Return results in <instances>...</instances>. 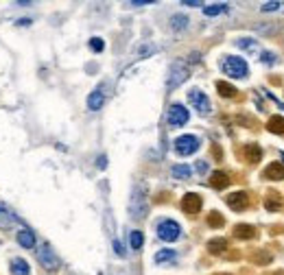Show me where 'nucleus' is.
<instances>
[{
    "label": "nucleus",
    "instance_id": "1",
    "mask_svg": "<svg viewBox=\"0 0 284 275\" xmlns=\"http://www.w3.org/2000/svg\"><path fill=\"white\" fill-rule=\"evenodd\" d=\"M149 212V190L144 183H136L134 192H131V201H129V214L131 219L140 221L144 219Z\"/></svg>",
    "mask_w": 284,
    "mask_h": 275
},
{
    "label": "nucleus",
    "instance_id": "2",
    "mask_svg": "<svg viewBox=\"0 0 284 275\" xmlns=\"http://www.w3.org/2000/svg\"><path fill=\"white\" fill-rule=\"evenodd\" d=\"M221 70L225 72L228 77H234V79H245L247 72H249L245 59L232 57V55H228V57L221 59Z\"/></svg>",
    "mask_w": 284,
    "mask_h": 275
},
{
    "label": "nucleus",
    "instance_id": "3",
    "mask_svg": "<svg viewBox=\"0 0 284 275\" xmlns=\"http://www.w3.org/2000/svg\"><path fill=\"white\" fill-rule=\"evenodd\" d=\"M188 79V65L184 61H175L171 65V72H168V81H166V88L168 90H175Z\"/></svg>",
    "mask_w": 284,
    "mask_h": 275
},
{
    "label": "nucleus",
    "instance_id": "4",
    "mask_svg": "<svg viewBox=\"0 0 284 275\" xmlns=\"http://www.w3.org/2000/svg\"><path fill=\"white\" fill-rule=\"evenodd\" d=\"M180 234H182V227H180V223H175V221H162L160 225H157V236L166 242L177 240Z\"/></svg>",
    "mask_w": 284,
    "mask_h": 275
},
{
    "label": "nucleus",
    "instance_id": "5",
    "mask_svg": "<svg viewBox=\"0 0 284 275\" xmlns=\"http://www.w3.org/2000/svg\"><path fill=\"white\" fill-rule=\"evenodd\" d=\"M199 149V138L197 135H182L175 140V151L180 155H193Z\"/></svg>",
    "mask_w": 284,
    "mask_h": 275
},
{
    "label": "nucleus",
    "instance_id": "6",
    "mask_svg": "<svg viewBox=\"0 0 284 275\" xmlns=\"http://www.w3.org/2000/svg\"><path fill=\"white\" fill-rule=\"evenodd\" d=\"M37 258H39V262H42V266L46 268V271H57V268H59V258H57L55 251H52L48 245L39 247Z\"/></svg>",
    "mask_w": 284,
    "mask_h": 275
},
{
    "label": "nucleus",
    "instance_id": "7",
    "mask_svg": "<svg viewBox=\"0 0 284 275\" xmlns=\"http://www.w3.org/2000/svg\"><path fill=\"white\" fill-rule=\"evenodd\" d=\"M188 103L193 105V107L199 111V114H210V101H208V96L203 94L201 90H190L188 92Z\"/></svg>",
    "mask_w": 284,
    "mask_h": 275
},
{
    "label": "nucleus",
    "instance_id": "8",
    "mask_svg": "<svg viewBox=\"0 0 284 275\" xmlns=\"http://www.w3.org/2000/svg\"><path fill=\"white\" fill-rule=\"evenodd\" d=\"M186 122H188V109L180 103L171 105V109H168V124L171 127H182V124H186Z\"/></svg>",
    "mask_w": 284,
    "mask_h": 275
},
{
    "label": "nucleus",
    "instance_id": "9",
    "mask_svg": "<svg viewBox=\"0 0 284 275\" xmlns=\"http://www.w3.org/2000/svg\"><path fill=\"white\" fill-rule=\"evenodd\" d=\"M201 205H203V201H201L199 194H195V192L184 194V199H182V210H184L186 214H199Z\"/></svg>",
    "mask_w": 284,
    "mask_h": 275
},
{
    "label": "nucleus",
    "instance_id": "10",
    "mask_svg": "<svg viewBox=\"0 0 284 275\" xmlns=\"http://www.w3.org/2000/svg\"><path fill=\"white\" fill-rule=\"evenodd\" d=\"M228 205L234 210V212H243V210H247V205H249V194L247 192H232L228 196Z\"/></svg>",
    "mask_w": 284,
    "mask_h": 275
},
{
    "label": "nucleus",
    "instance_id": "11",
    "mask_svg": "<svg viewBox=\"0 0 284 275\" xmlns=\"http://www.w3.org/2000/svg\"><path fill=\"white\" fill-rule=\"evenodd\" d=\"M16 221H18L16 214H13L5 203H0V229H11L16 225Z\"/></svg>",
    "mask_w": 284,
    "mask_h": 275
},
{
    "label": "nucleus",
    "instance_id": "12",
    "mask_svg": "<svg viewBox=\"0 0 284 275\" xmlns=\"http://www.w3.org/2000/svg\"><path fill=\"white\" fill-rule=\"evenodd\" d=\"M265 177L271 181H282L284 179V164H280V162L269 164V166L265 168Z\"/></svg>",
    "mask_w": 284,
    "mask_h": 275
},
{
    "label": "nucleus",
    "instance_id": "13",
    "mask_svg": "<svg viewBox=\"0 0 284 275\" xmlns=\"http://www.w3.org/2000/svg\"><path fill=\"white\" fill-rule=\"evenodd\" d=\"M210 186L216 188V190H223L230 186V175L223 173V170H216V173L210 175Z\"/></svg>",
    "mask_w": 284,
    "mask_h": 275
},
{
    "label": "nucleus",
    "instance_id": "14",
    "mask_svg": "<svg viewBox=\"0 0 284 275\" xmlns=\"http://www.w3.org/2000/svg\"><path fill=\"white\" fill-rule=\"evenodd\" d=\"M256 234L258 232H256L254 225H245V223H241V225L234 227V236L236 238H241V240H249V238H254Z\"/></svg>",
    "mask_w": 284,
    "mask_h": 275
},
{
    "label": "nucleus",
    "instance_id": "15",
    "mask_svg": "<svg viewBox=\"0 0 284 275\" xmlns=\"http://www.w3.org/2000/svg\"><path fill=\"white\" fill-rule=\"evenodd\" d=\"M11 273L13 275H31V266L24 258H13L11 260Z\"/></svg>",
    "mask_w": 284,
    "mask_h": 275
},
{
    "label": "nucleus",
    "instance_id": "16",
    "mask_svg": "<svg viewBox=\"0 0 284 275\" xmlns=\"http://www.w3.org/2000/svg\"><path fill=\"white\" fill-rule=\"evenodd\" d=\"M103 103H105V94H103V88H96L92 94L88 96V107L90 109H101L103 107Z\"/></svg>",
    "mask_w": 284,
    "mask_h": 275
},
{
    "label": "nucleus",
    "instance_id": "17",
    "mask_svg": "<svg viewBox=\"0 0 284 275\" xmlns=\"http://www.w3.org/2000/svg\"><path fill=\"white\" fill-rule=\"evenodd\" d=\"M18 242L24 249H33V247H35V236H33L31 229H20V232H18Z\"/></svg>",
    "mask_w": 284,
    "mask_h": 275
},
{
    "label": "nucleus",
    "instance_id": "18",
    "mask_svg": "<svg viewBox=\"0 0 284 275\" xmlns=\"http://www.w3.org/2000/svg\"><path fill=\"white\" fill-rule=\"evenodd\" d=\"M245 157L249 164H258L260 157H262V149L258 147V144H247L245 147Z\"/></svg>",
    "mask_w": 284,
    "mask_h": 275
},
{
    "label": "nucleus",
    "instance_id": "19",
    "mask_svg": "<svg viewBox=\"0 0 284 275\" xmlns=\"http://www.w3.org/2000/svg\"><path fill=\"white\" fill-rule=\"evenodd\" d=\"M228 249V240L225 238H212L208 242V251L212 255H221Z\"/></svg>",
    "mask_w": 284,
    "mask_h": 275
},
{
    "label": "nucleus",
    "instance_id": "20",
    "mask_svg": "<svg viewBox=\"0 0 284 275\" xmlns=\"http://www.w3.org/2000/svg\"><path fill=\"white\" fill-rule=\"evenodd\" d=\"M267 129L271 131V133L282 135L284 133V118L282 116H271L269 118V122H267Z\"/></svg>",
    "mask_w": 284,
    "mask_h": 275
},
{
    "label": "nucleus",
    "instance_id": "21",
    "mask_svg": "<svg viewBox=\"0 0 284 275\" xmlns=\"http://www.w3.org/2000/svg\"><path fill=\"white\" fill-rule=\"evenodd\" d=\"M190 173H193V170H190L188 164H175V166L171 168V175H173L175 179H188Z\"/></svg>",
    "mask_w": 284,
    "mask_h": 275
},
{
    "label": "nucleus",
    "instance_id": "22",
    "mask_svg": "<svg viewBox=\"0 0 284 275\" xmlns=\"http://www.w3.org/2000/svg\"><path fill=\"white\" fill-rule=\"evenodd\" d=\"M216 90H219V94H221L223 98H234L236 94H239V90H236L234 85L225 83V81H219V83H216Z\"/></svg>",
    "mask_w": 284,
    "mask_h": 275
},
{
    "label": "nucleus",
    "instance_id": "23",
    "mask_svg": "<svg viewBox=\"0 0 284 275\" xmlns=\"http://www.w3.org/2000/svg\"><path fill=\"white\" fill-rule=\"evenodd\" d=\"M282 205H284V203H282V196L280 194H269L267 196V201H265V208L269 210V212H275V210H282Z\"/></svg>",
    "mask_w": 284,
    "mask_h": 275
},
{
    "label": "nucleus",
    "instance_id": "24",
    "mask_svg": "<svg viewBox=\"0 0 284 275\" xmlns=\"http://www.w3.org/2000/svg\"><path fill=\"white\" fill-rule=\"evenodd\" d=\"M186 26H188V18L186 16H180V13H177V16L171 18V29L173 31H184Z\"/></svg>",
    "mask_w": 284,
    "mask_h": 275
},
{
    "label": "nucleus",
    "instance_id": "25",
    "mask_svg": "<svg viewBox=\"0 0 284 275\" xmlns=\"http://www.w3.org/2000/svg\"><path fill=\"white\" fill-rule=\"evenodd\" d=\"M175 255L177 253L173 251V249H162V251L155 253V262H157V264H162V262H173Z\"/></svg>",
    "mask_w": 284,
    "mask_h": 275
},
{
    "label": "nucleus",
    "instance_id": "26",
    "mask_svg": "<svg viewBox=\"0 0 284 275\" xmlns=\"http://www.w3.org/2000/svg\"><path fill=\"white\" fill-rule=\"evenodd\" d=\"M208 225L214 227V229H219V227L225 225V219H223L219 212H210V214H208Z\"/></svg>",
    "mask_w": 284,
    "mask_h": 275
},
{
    "label": "nucleus",
    "instance_id": "27",
    "mask_svg": "<svg viewBox=\"0 0 284 275\" xmlns=\"http://www.w3.org/2000/svg\"><path fill=\"white\" fill-rule=\"evenodd\" d=\"M129 242H131V247H134L136 251H138V249H140V247L144 245V236H142V232H138V229H136V232H131Z\"/></svg>",
    "mask_w": 284,
    "mask_h": 275
},
{
    "label": "nucleus",
    "instance_id": "28",
    "mask_svg": "<svg viewBox=\"0 0 284 275\" xmlns=\"http://www.w3.org/2000/svg\"><path fill=\"white\" fill-rule=\"evenodd\" d=\"M223 11H228V5H221V3L210 5V7H206V9H203V13H206V16H219V13H223Z\"/></svg>",
    "mask_w": 284,
    "mask_h": 275
},
{
    "label": "nucleus",
    "instance_id": "29",
    "mask_svg": "<svg viewBox=\"0 0 284 275\" xmlns=\"http://www.w3.org/2000/svg\"><path fill=\"white\" fill-rule=\"evenodd\" d=\"M236 46L243 48V50H256V42H254L252 37H241L239 42H236Z\"/></svg>",
    "mask_w": 284,
    "mask_h": 275
},
{
    "label": "nucleus",
    "instance_id": "30",
    "mask_svg": "<svg viewBox=\"0 0 284 275\" xmlns=\"http://www.w3.org/2000/svg\"><path fill=\"white\" fill-rule=\"evenodd\" d=\"M151 52H155V46H151V44H142L140 48L136 50V57L140 59V57H147V55H151Z\"/></svg>",
    "mask_w": 284,
    "mask_h": 275
},
{
    "label": "nucleus",
    "instance_id": "31",
    "mask_svg": "<svg viewBox=\"0 0 284 275\" xmlns=\"http://www.w3.org/2000/svg\"><path fill=\"white\" fill-rule=\"evenodd\" d=\"M90 48L94 50V52H101V50L105 48V42H103L101 37H92V39H90Z\"/></svg>",
    "mask_w": 284,
    "mask_h": 275
},
{
    "label": "nucleus",
    "instance_id": "32",
    "mask_svg": "<svg viewBox=\"0 0 284 275\" xmlns=\"http://www.w3.org/2000/svg\"><path fill=\"white\" fill-rule=\"evenodd\" d=\"M260 59H262V63H273V61H278V55H273V52H262L260 55Z\"/></svg>",
    "mask_w": 284,
    "mask_h": 275
},
{
    "label": "nucleus",
    "instance_id": "33",
    "mask_svg": "<svg viewBox=\"0 0 284 275\" xmlns=\"http://www.w3.org/2000/svg\"><path fill=\"white\" fill-rule=\"evenodd\" d=\"M280 7H282V3H265V5L260 7V9L265 11V13H269V11H278Z\"/></svg>",
    "mask_w": 284,
    "mask_h": 275
},
{
    "label": "nucleus",
    "instance_id": "34",
    "mask_svg": "<svg viewBox=\"0 0 284 275\" xmlns=\"http://www.w3.org/2000/svg\"><path fill=\"white\" fill-rule=\"evenodd\" d=\"M254 262H258V264H269V262H271V253H262V255H254Z\"/></svg>",
    "mask_w": 284,
    "mask_h": 275
},
{
    "label": "nucleus",
    "instance_id": "35",
    "mask_svg": "<svg viewBox=\"0 0 284 275\" xmlns=\"http://www.w3.org/2000/svg\"><path fill=\"white\" fill-rule=\"evenodd\" d=\"M206 170H208V164H206V162H197V173L203 175Z\"/></svg>",
    "mask_w": 284,
    "mask_h": 275
},
{
    "label": "nucleus",
    "instance_id": "36",
    "mask_svg": "<svg viewBox=\"0 0 284 275\" xmlns=\"http://www.w3.org/2000/svg\"><path fill=\"white\" fill-rule=\"evenodd\" d=\"M153 0H134V3H129L131 7H144V5H151Z\"/></svg>",
    "mask_w": 284,
    "mask_h": 275
},
{
    "label": "nucleus",
    "instance_id": "37",
    "mask_svg": "<svg viewBox=\"0 0 284 275\" xmlns=\"http://www.w3.org/2000/svg\"><path fill=\"white\" fill-rule=\"evenodd\" d=\"M114 249H116V253L118 255H125V249H123V245L118 240H114Z\"/></svg>",
    "mask_w": 284,
    "mask_h": 275
},
{
    "label": "nucleus",
    "instance_id": "38",
    "mask_svg": "<svg viewBox=\"0 0 284 275\" xmlns=\"http://www.w3.org/2000/svg\"><path fill=\"white\" fill-rule=\"evenodd\" d=\"M182 5H186V7H201V3H197V0H184Z\"/></svg>",
    "mask_w": 284,
    "mask_h": 275
},
{
    "label": "nucleus",
    "instance_id": "39",
    "mask_svg": "<svg viewBox=\"0 0 284 275\" xmlns=\"http://www.w3.org/2000/svg\"><path fill=\"white\" fill-rule=\"evenodd\" d=\"M105 162H107V160H105V157H98V168H105V166H107V164H105Z\"/></svg>",
    "mask_w": 284,
    "mask_h": 275
},
{
    "label": "nucleus",
    "instance_id": "40",
    "mask_svg": "<svg viewBox=\"0 0 284 275\" xmlns=\"http://www.w3.org/2000/svg\"><path fill=\"white\" fill-rule=\"evenodd\" d=\"M273 275H284V271H275V273H273Z\"/></svg>",
    "mask_w": 284,
    "mask_h": 275
}]
</instances>
